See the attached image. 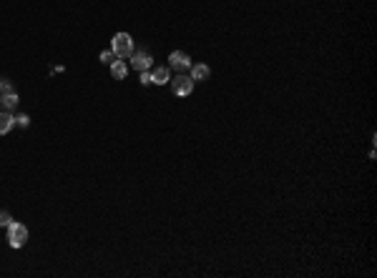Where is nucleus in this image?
Instances as JSON below:
<instances>
[{"mask_svg":"<svg viewBox=\"0 0 377 278\" xmlns=\"http://www.w3.org/2000/svg\"><path fill=\"white\" fill-rule=\"evenodd\" d=\"M111 50L116 53V58H131L134 53V38L128 35V33H116L113 40H111Z\"/></svg>","mask_w":377,"mask_h":278,"instance_id":"nucleus-1","label":"nucleus"},{"mask_svg":"<svg viewBox=\"0 0 377 278\" xmlns=\"http://www.w3.org/2000/svg\"><path fill=\"white\" fill-rule=\"evenodd\" d=\"M8 243H10L13 248H23V246L28 243V228H25L23 223H16V221H13V223L8 226Z\"/></svg>","mask_w":377,"mask_h":278,"instance_id":"nucleus-2","label":"nucleus"},{"mask_svg":"<svg viewBox=\"0 0 377 278\" xmlns=\"http://www.w3.org/2000/svg\"><path fill=\"white\" fill-rule=\"evenodd\" d=\"M171 83V91L176 93V95H191V91H194V80H191V76H184V73H179L173 80H169Z\"/></svg>","mask_w":377,"mask_h":278,"instance_id":"nucleus-3","label":"nucleus"},{"mask_svg":"<svg viewBox=\"0 0 377 278\" xmlns=\"http://www.w3.org/2000/svg\"><path fill=\"white\" fill-rule=\"evenodd\" d=\"M169 63H171V68H173V70L184 73V70L191 68V58H188L186 53H181V50H173V53L169 55Z\"/></svg>","mask_w":377,"mask_h":278,"instance_id":"nucleus-4","label":"nucleus"},{"mask_svg":"<svg viewBox=\"0 0 377 278\" xmlns=\"http://www.w3.org/2000/svg\"><path fill=\"white\" fill-rule=\"evenodd\" d=\"M154 63V58L146 53V50H138V53H131V68H136L138 73L141 70H149Z\"/></svg>","mask_w":377,"mask_h":278,"instance_id":"nucleus-5","label":"nucleus"},{"mask_svg":"<svg viewBox=\"0 0 377 278\" xmlns=\"http://www.w3.org/2000/svg\"><path fill=\"white\" fill-rule=\"evenodd\" d=\"M188 70H191V80H194V83H196V80H209V76H211V68H209V65H204V63L191 65Z\"/></svg>","mask_w":377,"mask_h":278,"instance_id":"nucleus-6","label":"nucleus"},{"mask_svg":"<svg viewBox=\"0 0 377 278\" xmlns=\"http://www.w3.org/2000/svg\"><path fill=\"white\" fill-rule=\"evenodd\" d=\"M126 73H128V65L121 61V58H116V61L111 63V76H113L116 80H123V78H126Z\"/></svg>","mask_w":377,"mask_h":278,"instance_id":"nucleus-7","label":"nucleus"},{"mask_svg":"<svg viewBox=\"0 0 377 278\" xmlns=\"http://www.w3.org/2000/svg\"><path fill=\"white\" fill-rule=\"evenodd\" d=\"M13 125H16V118L10 113H0V136H5Z\"/></svg>","mask_w":377,"mask_h":278,"instance_id":"nucleus-8","label":"nucleus"},{"mask_svg":"<svg viewBox=\"0 0 377 278\" xmlns=\"http://www.w3.org/2000/svg\"><path fill=\"white\" fill-rule=\"evenodd\" d=\"M151 78H154V83H156V85L169 83V80H171V78H169V68H164V65H161V68H156V70L151 73Z\"/></svg>","mask_w":377,"mask_h":278,"instance_id":"nucleus-9","label":"nucleus"},{"mask_svg":"<svg viewBox=\"0 0 377 278\" xmlns=\"http://www.w3.org/2000/svg\"><path fill=\"white\" fill-rule=\"evenodd\" d=\"M0 103H3L8 110H10V108H16V106H18V95H16V91H13V93H3V95H0Z\"/></svg>","mask_w":377,"mask_h":278,"instance_id":"nucleus-10","label":"nucleus"},{"mask_svg":"<svg viewBox=\"0 0 377 278\" xmlns=\"http://www.w3.org/2000/svg\"><path fill=\"white\" fill-rule=\"evenodd\" d=\"M98 61L103 63V65H111V63L116 61V53H113V50H103V53L98 55Z\"/></svg>","mask_w":377,"mask_h":278,"instance_id":"nucleus-11","label":"nucleus"},{"mask_svg":"<svg viewBox=\"0 0 377 278\" xmlns=\"http://www.w3.org/2000/svg\"><path fill=\"white\" fill-rule=\"evenodd\" d=\"M13 223V216L8 211H0V228H8Z\"/></svg>","mask_w":377,"mask_h":278,"instance_id":"nucleus-12","label":"nucleus"},{"mask_svg":"<svg viewBox=\"0 0 377 278\" xmlns=\"http://www.w3.org/2000/svg\"><path fill=\"white\" fill-rule=\"evenodd\" d=\"M16 123H18L20 128H28V125H31V115H25V113H20V115H18V118H16Z\"/></svg>","mask_w":377,"mask_h":278,"instance_id":"nucleus-13","label":"nucleus"},{"mask_svg":"<svg viewBox=\"0 0 377 278\" xmlns=\"http://www.w3.org/2000/svg\"><path fill=\"white\" fill-rule=\"evenodd\" d=\"M154 78H151V73L149 70H141V85H151Z\"/></svg>","mask_w":377,"mask_h":278,"instance_id":"nucleus-14","label":"nucleus"},{"mask_svg":"<svg viewBox=\"0 0 377 278\" xmlns=\"http://www.w3.org/2000/svg\"><path fill=\"white\" fill-rule=\"evenodd\" d=\"M0 80H3V78H0Z\"/></svg>","mask_w":377,"mask_h":278,"instance_id":"nucleus-15","label":"nucleus"}]
</instances>
